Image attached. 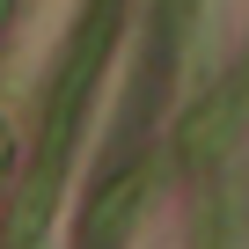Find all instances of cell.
<instances>
[{
    "label": "cell",
    "instance_id": "cell-5",
    "mask_svg": "<svg viewBox=\"0 0 249 249\" xmlns=\"http://www.w3.org/2000/svg\"><path fill=\"white\" fill-rule=\"evenodd\" d=\"M0 15H8V0H0Z\"/></svg>",
    "mask_w": 249,
    "mask_h": 249
},
{
    "label": "cell",
    "instance_id": "cell-4",
    "mask_svg": "<svg viewBox=\"0 0 249 249\" xmlns=\"http://www.w3.org/2000/svg\"><path fill=\"white\" fill-rule=\"evenodd\" d=\"M191 22H198V0H161V37H169V44H183Z\"/></svg>",
    "mask_w": 249,
    "mask_h": 249
},
{
    "label": "cell",
    "instance_id": "cell-3",
    "mask_svg": "<svg viewBox=\"0 0 249 249\" xmlns=\"http://www.w3.org/2000/svg\"><path fill=\"white\" fill-rule=\"evenodd\" d=\"M140 198H147V169H117L95 191V205H88L81 249H124V234H132V220H140Z\"/></svg>",
    "mask_w": 249,
    "mask_h": 249
},
{
    "label": "cell",
    "instance_id": "cell-1",
    "mask_svg": "<svg viewBox=\"0 0 249 249\" xmlns=\"http://www.w3.org/2000/svg\"><path fill=\"white\" fill-rule=\"evenodd\" d=\"M110 22H117V0H95V8H88V22H81V37H73V52H66V73H59V88H52V117H44V161H37V183H30V198H22L15 242H30V234L44 227V205H52V191H59V169H66L73 117L88 110L95 66H103V52H110Z\"/></svg>",
    "mask_w": 249,
    "mask_h": 249
},
{
    "label": "cell",
    "instance_id": "cell-2",
    "mask_svg": "<svg viewBox=\"0 0 249 249\" xmlns=\"http://www.w3.org/2000/svg\"><path fill=\"white\" fill-rule=\"evenodd\" d=\"M242 110H249V66L242 73H227L191 117H183V132H176V147H183V161H220L227 154V140H234V124H242Z\"/></svg>",
    "mask_w": 249,
    "mask_h": 249
}]
</instances>
